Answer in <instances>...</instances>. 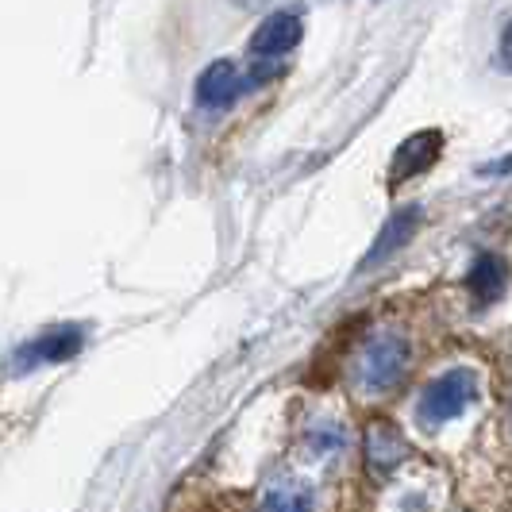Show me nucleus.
Listing matches in <instances>:
<instances>
[{
  "instance_id": "f03ea898",
  "label": "nucleus",
  "mask_w": 512,
  "mask_h": 512,
  "mask_svg": "<svg viewBox=\"0 0 512 512\" xmlns=\"http://www.w3.org/2000/svg\"><path fill=\"white\" fill-rule=\"evenodd\" d=\"M474 401H478V374L466 366H455L424 385V393L416 401V420L424 428H443V424L459 420Z\"/></svg>"
},
{
  "instance_id": "20e7f679",
  "label": "nucleus",
  "mask_w": 512,
  "mask_h": 512,
  "mask_svg": "<svg viewBox=\"0 0 512 512\" xmlns=\"http://www.w3.org/2000/svg\"><path fill=\"white\" fill-rule=\"evenodd\" d=\"M247 85H251V77L243 74L235 62L216 58L212 66H205V74L197 77V101L205 108H228L247 93Z\"/></svg>"
},
{
  "instance_id": "9d476101",
  "label": "nucleus",
  "mask_w": 512,
  "mask_h": 512,
  "mask_svg": "<svg viewBox=\"0 0 512 512\" xmlns=\"http://www.w3.org/2000/svg\"><path fill=\"white\" fill-rule=\"evenodd\" d=\"M262 512H316V493L308 482L282 478L262 493Z\"/></svg>"
},
{
  "instance_id": "0eeeda50",
  "label": "nucleus",
  "mask_w": 512,
  "mask_h": 512,
  "mask_svg": "<svg viewBox=\"0 0 512 512\" xmlns=\"http://www.w3.org/2000/svg\"><path fill=\"white\" fill-rule=\"evenodd\" d=\"M420 216H424V208L420 205H405L397 208L389 220H385V228L378 231V239H374V247H370V255L362 258V266L370 270V266H378L382 258L397 255L405 243H409L412 235H416V228H420Z\"/></svg>"
},
{
  "instance_id": "423d86ee",
  "label": "nucleus",
  "mask_w": 512,
  "mask_h": 512,
  "mask_svg": "<svg viewBox=\"0 0 512 512\" xmlns=\"http://www.w3.org/2000/svg\"><path fill=\"white\" fill-rule=\"evenodd\" d=\"M362 451H366V462H370L374 474H393L401 462L409 459V443H405V436H401L393 424H382V420L366 428Z\"/></svg>"
},
{
  "instance_id": "7ed1b4c3",
  "label": "nucleus",
  "mask_w": 512,
  "mask_h": 512,
  "mask_svg": "<svg viewBox=\"0 0 512 512\" xmlns=\"http://www.w3.org/2000/svg\"><path fill=\"white\" fill-rule=\"evenodd\" d=\"M85 347V328L81 324H58L51 332L35 335V339H27L24 347L16 351V366L27 370V366H47V362H66L74 359L77 351Z\"/></svg>"
},
{
  "instance_id": "f8f14e48",
  "label": "nucleus",
  "mask_w": 512,
  "mask_h": 512,
  "mask_svg": "<svg viewBox=\"0 0 512 512\" xmlns=\"http://www.w3.org/2000/svg\"><path fill=\"white\" fill-rule=\"evenodd\" d=\"M501 62L512 70V24L505 27V35H501Z\"/></svg>"
},
{
  "instance_id": "9b49d317",
  "label": "nucleus",
  "mask_w": 512,
  "mask_h": 512,
  "mask_svg": "<svg viewBox=\"0 0 512 512\" xmlns=\"http://www.w3.org/2000/svg\"><path fill=\"white\" fill-rule=\"evenodd\" d=\"M305 439H308V451L320 455V459H339L347 451V428L339 420H316V424H308Z\"/></svg>"
},
{
  "instance_id": "6e6552de",
  "label": "nucleus",
  "mask_w": 512,
  "mask_h": 512,
  "mask_svg": "<svg viewBox=\"0 0 512 512\" xmlns=\"http://www.w3.org/2000/svg\"><path fill=\"white\" fill-rule=\"evenodd\" d=\"M466 285H470V293H474V301L478 305H493V301H501L505 297V289H509V262L501 255H486L474 258V266H470V274H466Z\"/></svg>"
},
{
  "instance_id": "ddd939ff",
  "label": "nucleus",
  "mask_w": 512,
  "mask_h": 512,
  "mask_svg": "<svg viewBox=\"0 0 512 512\" xmlns=\"http://www.w3.org/2000/svg\"><path fill=\"white\" fill-rule=\"evenodd\" d=\"M486 174H512V154L509 158H501V162H489Z\"/></svg>"
},
{
  "instance_id": "1a4fd4ad",
  "label": "nucleus",
  "mask_w": 512,
  "mask_h": 512,
  "mask_svg": "<svg viewBox=\"0 0 512 512\" xmlns=\"http://www.w3.org/2000/svg\"><path fill=\"white\" fill-rule=\"evenodd\" d=\"M439 147H443V135L439 131H420V135L405 139L397 147V154H393V181L416 178L420 170H428L436 162Z\"/></svg>"
},
{
  "instance_id": "f257e3e1",
  "label": "nucleus",
  "mask_w": 512,
  "mask_h": 512,
  "mask_svg": "<svg viewBox=\"0 0 512 512\" xmlns=\"http://www.w3.org/2000/svg\"><path fill=\"white\" fill-rule=\"evenodd\" d=\"M412 347L401 332H374L355 359V382L362 393H389L409 374Z\"/></svg>"
},
{
  "instance_id": "39448f33",
  "label": "nucleus",
  "mask_w": 512,
  "mask_h": 512,
  "mask_svg": "<svg viewBox=\"0 0 512 512\" xmlns=\"http://www.w3.org/2000/svg\"><path fill=\"white\" fill-rule=\"evenodd\" d=\"M301 43V16L297 12H270L262 24H258L255 39H251V51L262 62H278L282 54H289Z\"/></svg>"
}]
</instances>
